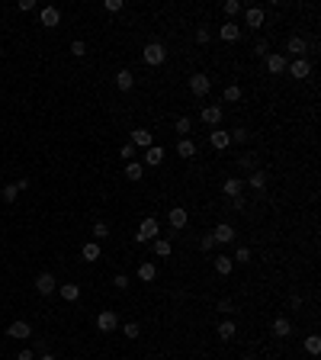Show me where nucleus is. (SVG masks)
<instances>
[{"label":"nucleus","instance_id":"dca6fc26","mask_svg":"<svg viewBox=\"0 0 321 360\" xmlns=\"http://www.w3.org/2000/svg\"><path fill=\"white\" fill-rule=\"evenodd\" d=\"M58 296H61L65 303H77V299H80V286L77 283H58Z\"/></svg>","mask_w":321,"mask_h":360},{"label":"nucleus","instance_id":"4be33fe9","mask_svg":"<svg viewBox=\"0 0 321 360\" xmlns=\"http://www.w3.org/2000/svg\"><path fill=\"white\" fill-rule=\"evenodd\" d=\"M116 87L122 90V93H129V90L135 87V74H132V71H119V74H116Z\"/></svg>","mask_w":321,"mask_h":360},{"label":"nucleus","instance_id":"603ef678","mask_svg":"<svg viewBox=\"0 0 321 360\" xmlns=\"http://www.w3.org/2000/svg\"><path fill=\"white\" fill-rule=\"evenodd\" d=\"M16 360H35V354H32V351H19V357H16Z\"/></svg>","mask_w":321,"mask_h":360},{"label":"nucleus","instance_id":"b1692460","mask_svg":"<svg viewBox=\"0 0 321 360\" xmlns=\"http://www.w3.org/2000/svg\"><path fill=\"white\" fill-rule=\"evenodd\" d=\"M267 180H270V174H267V171H251V177L244 180V187L251 184L254 190H267Z\"/></svg>","mask_w":321,"mask_h":360},{"label":"nucleus","instance_id":"2f4dec72","mask_svg":"<svg viewBox=\"0 0 321 360\" xmlns=\"http://www.w3.org/2000/svg\"><path fill=\"white\" fill-rule=\"evenodd\" d=\"M177 154H180V158H193V154H196V142L193 138H183L180 145H177Z\"/></svg>","mask_w":321,"mask_h":360},{"label":"nucleus","instance_id":"412c9836","mask_svg":"<svg viewBox=\"0 0 321 360\" xmlns=\"http://www.w3.org/2000/svg\"><path fill=\"white\" fill-rule=\"evenodd\" d=\"M199 119H203L206 126H219L222 123V106H206V110L199 113Z\"/></svg>","mask_w":321,"mask_h":360},{"label":"nucleus","instance_id":"5fc2aeb1","mask_svg":"<svg viewBox=\"0 0 321 360\" xmlns=\"http://www.w3.org/2000/svg\"><path fill=\"white\" fill-rule=\"evenodd\" d=\"M241 360H257V357H251V354H247V357H241Z\"/></svg>","mask_w":321,"mask_h":360},{"label":"nucleus","instance_id":"f3484780","mask_svg":"<svg viewBox=\"0 0 321 360\" xmlns=\"http://www.w3.org/2000/svg\"><path fill=\"white\" fill-rule=\"evenodd\" d=\"M244 23L251 29H260V26H264V10H260V7H247L244 10Z\"/></svg>","mask_w":321,"mask_h":360},{"label":"nucleus","instance_id":"8fccbe9b","mask_svg":"<svg viewBox=\"0 0 321 360\" xmlns=\"http://www.w3.org/2000/svg\"><path fill=\"white\" fill-rule=\"evenodd\" d=\"M19 10H23V13H32V10H35V0H19Z\"/></svg>","mask_w":321,"mask_h":360},{"label":"nucleus","instance_id":"0eeeda50","mask_svg":"<svg viewBox=\"0 0 321 360\" xmlns=\"http://www.w3.org/2000/svg\"><path fill=\"white\" fill-rule=\"evenodd\" d=\"M286 71H289L295 81H302V77L312 74V65H308V58H292V62L286 65Z\"/></svg>","mask_w":321,"mask_h":360},{"label":"nucleus","instance_id":"09e8293b","mask_svg":"<svg viewBox=\"0 0 321 360\" xmlns=\"http://www.w3.org/2000/svg\"><path fill=\"white\" fill-rule=\"evenodd\" d=\"M106 10H110V13H119V10H122V0H106Z\"/></svg>","mask_w":321,"mask_h":360},{"label":"nucleus","instance_id":"3c124183","mask_svg":"<svg viewBox=\"0 0 321 360\" xmlns=\"http://www.w3.org/2000/svg\"><path fill=\"white\" fill-rule=\"evenodd\" d=\"M231 203H234V206H231V209H238V212H241V209L247 206V199H244V193H241V196H234Z\"/></svg>","mask_w":321,"mask_h":360},{"label":"nucleus","instance_id":"9b49d317","mask_svg":"<svg viewBox=\"0 0 321 360\" xmlns=\"http://www.w3.org/2000/svg\"><path fill=\"white\" fill-rule=\"evenodd\" d=\"M35 290H39L42 296H52L58 290V280L52 277V273H39V277H35Z\"/></svg>","mask_w":321,"mask_h":360},{"label":"nucleus","instance_id":"a19ab883","mask_svg":"<svg viewBox=\"0 0 321 360\" xmlns=\"http://www.w3.org/2000/svg\"><path fill=\"white\" fill-rule=\"evenodd\" d=\"M196 42H199V45H209V42H212V32H209L206 26H199V29H196Z\"/></svg>","mask_w":321,"mask_h":360},{"label":"nucleus","instance_id":"58836bf2","mask_svg":"<svg viewBox=\"0 0 321 360\" xmlns=\"http://www.w3.org/2000/svg\"><path fill=\"white\" fill-rule=\"evenodd\" d=\"M254 55H257V58H267V55H270V42H267V39H257V42H254Z\"/></svg>","mask_w":321,"mask_h":360},{"label":"nucleus","instance_id":"aec40b11","mask_svg":"<svg viewBox=\"0 0 321 360\" xmlns=\"http://www.w3.org/2000/svg\"><path fill=\"white\" fill-rule=\"evenodd\" d=\"M264 62H267V71H270V74H283V71H286V65H289L283 55H267Z\"/></svg>","mask_w":321,"mask_h":360},{"label":"nucleus","instance_id":"c9c22d12","mask_svg":"<svg viewBox=\"0 0 321 360\" xmlns=\"http://www.w3.org/2000/svg\"><path fill=\"white\" fill-rule=\"evenodd\" d=\"M0 196H4V203H16V196H19V190H16V184H7L4 190H0Z\"/></svg>","mask_w":321,"mask_h":360},{"label":"nucleus","instance_id":"393cba45","mask_svg":"<svg viewBox=\"0 0 321 360\" xmlns=\"http://www.w3.org/2000/svg\"><path fill=\"white\" fill-rule=\"evenodd\" d=\"M135 273H138V280H141V283H151L154 277H158V267H154L151 261H145V264H138V270H135Z\"/></svg>","mask_w":321,"mask_h":360},{"label":"nucleus","instance_id":"37998d69","mask_svg":"<svg viewBox=\"0 0 321 360\" xmlns=\"http://www.w3.org/2000/svg\"><path fill=\"white\" fill-rule=\"evenodd\" d=\"M71 55H74V58H84V55H87V45L80 42V39H77V42H71Z\"/></svg>","mask_w":321,"mask_h":360},{"label":"nucleus","instance_id":"72a5a7b5","mask_svg":"<svg viewBox=\"0 0 321 360\" xmlns=\"http://www.w3.org/2000/svg\"><path fill=\"white\" fill-rule=\"evenodd\" d=\"M305 351L312 354V357L321 354V338H318V334H308V338H305Z\"/></svg>","mask_w":321,"mask_h":360},{"label":"nucleus","instance_id":"7ed1b4c3","mask_svg":"<svg viewBox=\"0 0 321 360\" xmlns=\"http://www.w3.org/2000/svg\"><path fill=\"white\" fill-rule=\"evenodd\" d=\"M7 338H13V341H26V338H32V325H29V322H23V318L10 322V328H7Z\"/></svg>","mask_w":321,"mask_h":360},{"label":"nucleus","instance_id":"4c0bfd02","mask_svg":"<svg viewBox=\"0 0 321 360\" xmlns=\"http://www.w3.org/2000/svg\"><path fill=\"white\" fill-rule=\"evenodd\" d=\"M241 10H244V7L238 4V0H225V16H228V19H231V16H238Z\"/></svg>","mask_w":321,"mask_h":360},{"label":"nucleus","instance_id":"79ce46f5","mask_svg":"<svg viewBox=\"0 0 321 360\" xmlns=\"http://www.w3.org/2000/svg\"><path fill=\"white\" fill-rule=\"evenodd\" d=\"M238 167H241V171H257V167H254V154H244V158H238Z\"/></svg>","mask_w":321,"mask_h":360},{"label":"nucleus","instance_id":"bb28decb","mask_svg":"<svg viewBox=\"0 0 321 360\" xmlns=\"http://www.w3.org/2000/svg\"><path fill=\"white\" fill-rule=\"evenodd\" d=\"M241 97H244V90L238 87V84H228V87H225V93H222V100H225V103H238Z\"/></svg>","mask_w":321,"mask_h":360},{"label":"nucleus","instance_id":"5701e85b","mask_svg":"<svg viewBox=\"0 0 321 360\" xmlns=\"http://www.w3.org/2000/svg\"><path fill=\"white\" fill-rule=\"evenodd\" d=\"M80 257H84V261H100L103 257V251H100V242H87L84 248H80Z\"/></svg>","mask_w":321,"mask_h":360},{"label":"nucleus","instance_id":"9d476101","mask_svg":"<svg viewBox=\"0 0 321 360\" xmlns=\"http://www.w3.org/2000/svg\"><path fill=\"white\" fill-rule=\"evenodd\" d=\"M219 39L222 42H238L241 39V26L231 23V19H225V26H219Z\"/></svg>","mask_w":321,"mask_h":360},{"label":"nucleus","instance_id":"423d86ee","mask_svg":"<svg viewBox=\"0 0 321 360\" xmlns=\"http://www.w3.org/2000/svg\"><path fill=\"white\" fill-rule=\"evenodd\" d=\"M39 23L45 29H55L58 23H61V10H58V7H42L39 10Z\"/></svg>","mask_w":321,"mask_h":360},{"label":"nucleus","instance_id":"864d4df0","mask_svg":"<svg viewBox=\"0 0 321 360\" xmlns=\"http://www.w3.org/2000/svg\"><path fill=\"white\" fill-rule=\"evenodd\" d=\"M39 360H58V357H55V354H42Z\"/></svg>","mask_w":321,"mask_h":360},{"label":"nucleus","instance_id":"f8f14e48","mask_svg":"<svg viewBox=\"0 0 321 360\" xmlns=\"http://www.w3.org/2000/svg\"><path fill=\"white\" fill-rule=\"evenodd\" d=\"M286 52H289V55H295V58H305L308 42L302 39V35H289V39H286Z\"/></svg>","mask_w":321,"mask_h":360},{"label":"nucleus","instance_id":"c85d7f7f","mask_svg":"<svg viewBox=\"0 0 321 360\" xmlns=\"http://www.w3.org/2000/svg\"><path fill=\"white\" fill-rule=\"evenodd\" d=\"M234 331H238V328H234V322H231V318H225L222 325H219V331H216V334H219L222 341H231V338H234Z\"/></svg>","mask_w":321,"mask_h":360},{"label":"nucleus","instance_id":"de8ad7c7","mask_svg":"<svg viewBox=\"0 0 321 360\" xmlns=\"http://www.w3.org/2000/svg\"><path fill=\"white\" fill-rule=\"evenodd\" d=\"M219 309L225 312V315H231V312H234V303H231V299H222V303H219Z\"/></svg>","mask_w":321,"mask_h":360},{"label":"nucleus","instance_id":"49530a36","mask_svg":"<svg viewBox=\"0 0 321 360\" xmlns=\"http://www.w3.org/2000/svg\"><path fill=\"white\" fill-rule=\"evenodd\" d=\"M228 135H231V142H241V145L251 138V135H247V129H234V132H228Z\"/></svg>","mask_w":321,"mask_h":360},{"label":"nucleus","instance_id":"ea45409f","mask_svg":"<svg viewBox=\"0 0 321 360\" xmlns=\"http://www.w3.org/2000/svg\"><path fill=\"white\" fill-rule=\"evenodd\" d=\"M212 248H216V238H212V232H206L199 238V251H212Z\"/></svg>","mask_w":321,"mask_h":360},{"label":"nucleus","instance_id":"4468645a","mask_svg":"<svg viewBox=\"0 0 321 360\" xmlns=\"http://www.w3.org/2000/svg\"><path fill=\"white\" fill-rule=\"evenodd\" d=\"M132 145H135V148H151V145H154L151 129H132Z\"/></svg>","mask_w":321,"mask_h":360},{"label":"nucleus","instance_id":"473e14b6","mask_svg":"<svg viewBox=\"0 0 321 360\" xmlns=\"http://www.w3.org/2000/svg\"><path fill=\"white\" fill-rule=\"evenodd\" d=\"M231 261H234V264H251V248H247V245H238L234 254H231Z\"/></svg>","mask_w":321,"mask_h":360},{"label":"nucleus","instance_id":"1a4fd4ad","mask_svg":"<svg viewBox=\"0 0 321 360\" xmlns=\"http://www.w3.org/2000/svg\"><path fill=\"white\" fill-rule=\"evenodd\" d=\"M167 222H170V229H186L189 212H186L183 206H170V212H167Z\"/></svg>","mask_w":321,"mask_h":360},{"label":"nucleus","instance_id":"f03ea898","mask_svg":"<svg viewBox=\"0 0 321 360\" xmlns=\"http://www.w3.org/2000/svg\"><path fill=\"white\" fill-rule=\"evenodd\" d=\"M141 62H145L148 68H158V65L167 62V49H164L161 42H148L145 52H141Z\"/></svg>","mask_w":321,"mask_h":360},{"label":"nucleus","instance_id":"7c9ffc66","mask_svg":"<svg viewBox=\"0 0 321 360\" xmlns=\"http://www.w3.org/2000/svg\"><path fill=\"white\" fill-rule=\"evenodd\" d=\"M174 129H177V135H189V132H193V119H189V116H180V119H177V123H174Z\"/></svg>","mask_w":321,"mask_h":360},{"label":"nucleus","instance_id":"a878e982","mask_svg":"<svg viewBox=\"0 0 321 360\" xmlns=\"http://www.w3.org/2000/svg\"><path fill=\"white\" fill-rule=\"evenodd\" d=\"M231 270H234V261H231V257H225V254L216 257V273H219V277H228Z\"/></svg>","mask_w":321,"mask_h":360},{"label":"nucleus","instance_id":"f257e3e1","mask_svg":"<svg viewBox=\"0 0 321 360\" xmlns=\"http://www.w3.org/2000/svg\"><path fill=\"white\" fill-rule=\"evenodd\" d=\"M158 235H161V225H158V219H154V215H148V219H141L138 232H135V245H148V242H154Z\"/></svg>","mask_w":321,"mask_h":360},{"label":"nucleus","instance_id":"6e6552de","mask_svg":"<svg viewBox=\"0 0 321 360\" xmlns=\"http://www.w3.org/2000/svg\"><path fill=\"white\" fill-rule=\"evenodd\" d=\"M97 328H100V331H106V334H110V331H116V328H119V315H116L113 309L100 312V315H97Z\"/></svg>","mask_w":321,"mask_h":360},{"label":"nucleus","instance_id":"f704fd0d","mask_svg":"<svg viewBox=\"0 0 321 360\" xmlns=\"http://www.w3.org/2000/svg\"><path fill=\"white\" fill-rule=\"evenodd\" d=\"M122 334H125L129 341H135L138 334H141V325H138V322H125V325H122Z\"/></svg>","mask_w":321,"mask_h":360},{"label":"nucleus","instance_id":"20e7f679","mask_svg":"<svg viewBox=\"0 0 321 360\" xmlns=\"http://www.w3.org/2000/svg\"><path fill=\"white\" fill-rule=\"evenodd\" d=\"M212 238H216V245H231L234 238H238V232H234V225H228V222H219L216 229H212Z\"/></svg>","mask_w":321,"mask_h":360},{"label":"nucleus","instance_id":"e433bc0d","mask_svg":"<svg viewBox=\"0 0 321 360\" xmlns=\"http://www.w3.org/2000/svg\"><path fill=\"white\" fill-rule=\"evenodd\" d=\"M106 235H110V225H106V222H93V242H103Z\"/></svg>","mask_w":321,"mask_h":360},{"label":"nucleus","instance_id":"c03bdc74","mask_svg":"<svg viewBox=\"0 0 321 360\" xmlns=\"http://www.w3.org/2000/svg\"><path fill=\"white\" fill-rule=\"evenodd\" d=\"M119 154H122V161L129 164V161L135 158V145H132V142H129V145H122V151H119Z\"/></svg>","mask_w":321,"mask_h":360},{"label":"nucleus","instance_id":"39448f33","mask_svg":"<svg viewBox=\"0 0 321 360\" xmlns=\"http://www.w3.org/2000/svg\"><path fill=\"white\" fill-rule=\"evenodd\" d=\"M209 90H212V81H209L206 74H193V77H189V93H193V97L203 100Z\"/></svg>","mask_w":321,"mask_h":360},{"label":"nucleus","instance_id":"cd10ccee","mask_svg":"<svg viewBox=\"0 0 321 360\" xmlns=\"http://www.w3.org/2000/svg\"><path fill=\"white\" fill-rule=\"evenodd\" d=\"M125 177H129V180H141V177H145V164L129 161V164H125Z\"/></svg>","mask_w":321,"mask_h":360},{"label":"nucleus","instance_id":"c756f323","mask_svg":"<svg viewBox=\"0 0 321 360\" xmlns=\"http://www.w3.org/2000/svg\"><path fill=\"white\" fill-rule=\"evenodd\" d=\"M170 242L167 238H154V257H170Z\"/></svg>","mask_w":321,"mask_h":360},{"label":"nucleus","instance_id":"ddd939ff","mask_svg":"<svg viewBox=\"0 0 321 360\" xmlns=\"http://www.w3.org/2000/svg\"><path fill=\"white\" fill-rule=\"evenodd\" d=\"M209 145L216 148V151H225V148L231 145V135H228L225 129H212V135H209Z\"/></svg>","mask_w":321,"mask_h":360},{"label":"nucleus","instance_id":"6ab92c4d","mask_svg":"<svg viewBox=\"0 0 321 360\" xmlns=\"http://www.w3.org/2000/svg\"><path fill=\"white\" fill-rule=\"evenodd\" d=\"M222 193H225V196H231V199H234V196H241V193H244V180H238V177L225 180V184H222Z\"/></svg>","mask_w":321,"mask_h":360},{"label":"nucleus","instance_id":"a211bd4d","mask_svg":"<svg viewBox=\"0 0 321 360\" xmlns=\"http://www.w3.org/2000/svg\"><path fill=\"white\" fill-rule=\"evenodd\" d=\"M273 334H276V338H289V334H292V322L286 315H276V318H273Z\"/></svg>","mask_w":321,"mask_h":360},{"label":"nucleus","instance_id":"a18cd8bd","mask_svg":"<svg viewBox=\"0 0 321 360\" xmlns=\"http://www.w3.org/2000/svg\"><path fill=\"white\" fill-rule=\"evenodd\" d=\"M113 286H116V290H129V277H125V273H116V277H113Z\"/></svg>","mask_w":321,"mask_h":360},{"label":"nucleus","instance_id":"2eb2a0df","mask_svg":"<svg viewBox=\"0 0 321 360\" xmlns=\"http://www.w3.org/2000/svg\"><path fill=\"white\" fill-rule=\"evenodd\" d=\"M164 158H167V151H164L161 145H151V148H145V164H148V167H158V164H164Z\"/></svg>","mask_w":321,"mask_h":360}]
</instances>
